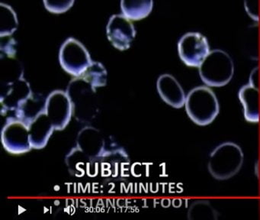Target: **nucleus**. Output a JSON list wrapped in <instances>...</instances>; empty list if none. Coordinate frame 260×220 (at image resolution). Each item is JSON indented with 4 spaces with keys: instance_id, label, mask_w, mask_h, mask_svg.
<instances>
[{
    "instance_id": "obj_1",
    "label": "nucleus",
    "mask_w": 260,
    "mask_h": 220,
    "mask_svg": "<svg viewBox=\"0 0 260 220\" xmlns=\"http://www.w3.org/2000/svg\"><path fill=\"white\" fill-rule=\"evenodd\" d=\"M185 108L190 119L201 126L211 124L220 111L217 96L206 86H199L190 90L185 98Z\"/></svg>"
},
{
    "instance_id": "obj_2",
    "label": "nucleus",
    "mask_w": 260,
    "mask_h": 220,
    "mask_svg": "<svg viewBox=\"0 0 260 220\" xmlns=\"http://www.w3.org/2000/svg\"><path fill=\"white\" fill-rule=\"evenodd\" d=\"M243 160V150L238 145L231 142H223L210 154L208 172L216 180H228L240 171Z\"/></svg>"
},
{
    "instance_id": "obj_3",
    "label": "nucleus",
    "mask_w": 260,
    "mask_h": 220,
    "mask_svg": "<svg viewBox=\"0 0 260 220\" xmlns=\"http://www.w3.org/2000/svg\"><path fill=\"white\" fill-rule=\"evenodd\" d=\"M198 68L202 82L208 87H224L234 74L232 58L220 49L211 50Z\"/></svg>"
},
{
    "instance_id": "obj_4",
    "label": "nucleus",
    "mask_w": 260,
    "mask_h": 220,
    "mask_svg": "<svg viewBox=\"0 0 260 220\" xmlns=\"http://www.w3.org/2000/svg\"><path fill=\"white\" fill-rule=\"evenodd\" d=\"M59 60L63 70L76 77L83 74L92 62L84 45L73 38H68L60 47Z\"/></svg>"
},
{
    "instance_id": "obj_5",
    "label": "nucleus",
    "mask_w": 260,
    "mask_h": 220,
    "mask_svg": "<svg viewBox=\"0 0 260 220\" xmlns=\"http://www.w3.org/2000/svg\"><path fill=\"white\" fill-rule=\"evenodd\" d=\"M178 51L185 65L199 67L211 50L206 37L199 32H189L179 40Z\"/></svg>"
},
{
    "instance_id": "obj_6",
    "label": "nucleus",
    "mask_w": 260,
    "mask_h": 220,
    "mask_svg": "<svg viewBox=\"0 0 260 220\" xmlns=\"http://www.w3.org/2000/svg\"><path fill=\"white\" fill-rule=\"evenodd\" d=\"M4 148L11 154H23L31 149L28 126L17 119H9L2 131Z\"/></svg>"
},
{
    "instance_id": "obj_7",
    "label": "nucleus",
    "mask_w": 260,
    "mask_h": 220,
    "mask_svg": "<svg viewBox=\"0 0 260 220\" xmlns=\"http://www.w3.org/2000/svg\"><path fill=\"white\" fill-rule=\"evenodd\" d=\"M45 111L54 130H62L68 125L73 113L69 95L63 91H54L48 96Z\"/></svg>"
},
{
    "instance_id": "obj_8",
    "label": "nucleus",
    "mask_w": 260,
    "mask_h": 220,
    "mask_svg": "<svg viewBox=\"0 0 260 220\" xmlns=\"http://www.w3.org/2000/svg\"><path fill=\"white\" fill-rule=\"evenodd\" d=\"M136 35L135 26L124 15H114L107 25L108 39L114 47L120 50H125L131 47Z\"/></svg>"
},
{
    "instance_id": "obj_9",
    "label": "nucleus",
    "mask_w": 260,
    "mask_h": 220,
    "mask_svg": "<svg viewBox=\"0 0 260 220\" xmlns=\"http://www.w3.org/2000/svg\"><path fill=\"white\" fill-rule=\"evenodd\" d=\"M156 88L161 99L166 103L176 108L185 105L186 96L182 86L174 76L169 73L161 75L158 78Z\"/></svg>"
},
{
    "instance_id": "obj_10",
    "label": "nucleus",
    "mask_w": 260,
    "mask_h": 220,
    "mask_svg": "<svg viewBox=\"0 0 260 220\" xmlns=\"http://www.w3.org/2000/svg\"><path fill=\"white\" fill-rule=\"evenodd\" d=\"M30 143L32 148H42L47 145L54 128L45 113V108L28 125Z\"/></svg>"
},
{
    "instance_id": "obj_11",
    "label": "nucleus",
    "mask_w": 260,
    "mask_h": 220,
    "mask_svg": "<svg viewBox=\"0 0 260 220\" xmlns=\"http://www.w3.org/2000/svg\"><path fill=\"white\" fill-rule=\"evenodd\" d=\"M238 96L243 105L245 119L252 123L259 122V94L256 85L250 82L246 84L240 88Z\"/></svg>"
},
{
    "instance_id": "obj_12",
    "label": "nucleus",
    "mask_w": 260,
    "mask_h": 220,
    "mask_svg": "<svg viewBox=\"0 0 260 220\" xmlns=\"http://www.w3.org/2000/svg\"><path fill=\"white\" fill-rule=\"evenodd\" d=\"M153 0H121L123 15L131 20L144 19L153 9Z\"/></svg>"
},
{
    "instance_id": "obj_13",
    "label": "nucleus",
    "mask_w": 260,
    "mask_h": 220,
    "mask_svg": "<svg viewBox=\"0 0 260 220\" xmlns=\"http://www.w3.org/2000/svg\"><path fill=\"white\" fill-rule=\"evenodd\" d=\"M219 213L207 200H197L191 203L188 211L189 220H217Z\"/></svg>"
},
{
    "instance_id": "obj_14",
    "label": "nucleus",
    "mask_w": 260,
    "mask_h": 220,
    "mask_svg": "<svg viewBox=\"0 0 260 220\" xmlns=\"http://www.w3.org/2000/svg\"><path fill=\"white\" fill-rule=\"evenodd\" d=\"M1 37L11 35L18 28V20L14 10L8 5L0 4Z\"/></svg>"
},
{
    "instance_id": "obj_15",
    "label": "nucleus",
    "mask_w": 260,
    "mask_h": 220,
    "mask_svg": "<svg viewBox=\"0 0 260 220\" xmlns=\"http://www.w3.org/2000/svg\"><path fill=\"white\" fill-rule=\"evenodd\" d=\"M80 76L92 84L95 89L106 85L107 81V72L104 66L93 61Z\"/></svg>"
},
{
    "instance_id": "obj_16",
    "label": "nucleus",
    "mask_w": 260,
    "mask_h": 220,
    "mask_svg": "<svg viewBox=\"0 0 260 220\" xmlns=\"http://www.w3.org/2000/svg\"><path fill=\"white\" fill-rule=\"evenodd\" d=\"M75 0H44L45 8L51 13L60 14L69 10Z\"/></svg>"
},
{
    "instance_id": "obj_17",
    "label": "nucleus",
    "mask_w": 260,
    "mask_h": 220,
    "mask_svg": "<svg viewBox=\"0 0 260 220\" xmlns=\"http://www.w3.org/2000/svg\"><path fill=\"white\" fill-rule=\"evenodd\" d=\"M5 38L6 41L2 39L1 43V51L5 53L8 57L14 56L16 53V41L11 38V35L3 36Z\"/></svg>"
},
{
    "instance_id": "obj_18",
    "label": "nucleus",
    "mask_w": 260,
    "mask_h": 220,
    "mask_svg": "<svg viewBox=\"0 0 260 220\" xmlns=\"http://www.w3.org/2000/svg\"><path fill=\"white\" fill-rule=\"evenodd\" d=\"M245 9L252 19H258V0H245Z\"/></svg>"
}]
</instances>
